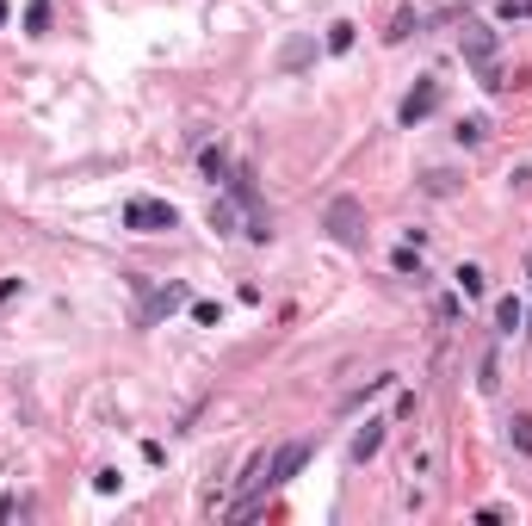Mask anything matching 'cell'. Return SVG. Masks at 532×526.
<instances>
[{
	"label": "cell",
	"instance_id": "5b68a950",
	"mask_svg": "<svg viewBox=\"0 0 532 526\" xmlns=\"http://www.w3.org/2000/svg\"><path fill=\"white\" fill-rule=\"evenodd\" d=\"M458 50H464V62H471V69H489V62H496V31L471 19V25H464V37H458Z\"/></svg>",
	"mask_w": 532,
	"mask_h": 526
},
{
	"label": "cell",
	"instance_id": "603a6c76",
	"mask_svg": "<svg viewBox=\"0 0 532 526\" xmlns=\"http://www.w3.org/2000/svg\"><path fill=\"white\" fill-rule=\"evenodd\" d=\"M527 272H532V261H527Z\"/></svg>",
	"mask_w": 532,
	"mask_h": 526
},
{
	"label": "cell",
	"instance_id": "8992f818",
	"mask_svg": "<svg viewBox=\"0 0 532 526\" xmlns=\"http://www.w3.org/2000/svg\"><path fill=\"white\" fill-rule=\"evenodd\" d=\"M384 427H391V421H384V415H372V421L353 433V465H366V458H378V452H384Z\"/></svg>",
	"mask_w": 532,
	"mask_h": 526
},
{
	"label": "cell",
	"instance_id": "cb8c5ba5",
	"mask_svg": "<svg viewBox=\"0 0 532 526\" xmlns=\"http://www.w3.org/2000/svg\"><path fill=\"white\" fill-rule=\"evenodd\" d=\"M527 335H532V328H527Z\"/></svg>",
	"mask_w": 532,
	"mask_h": 526
},
{
	"label": "cell",
	"instance_id": "e0dca14e",
	"mask_svg": "<svg viewBox=\"0 0 532 526\" xmlns=\"http://www.w3.org/2000/svg\"><path fill=\"white\" fill-rule=\"evenodd\" d=\"M211 230H217V236H230V230H236V211H230V198H217V205H211Z\"/></svg>",
	"mask_w": 532,
	"mask_h": 526
},
{
	"label": "cell",
	"instance_id": "44dd1931",
	"mask_svg": "<svg viewBox=\"0 0 532 526\" xmlns=\"http://www.w3.org/2000/svg\"><path fill=\"white\" fill-rule=\"evenodd\" d=\"M502 19H532V0H502Z\"/></svg>",
	"mask_w": 532,
	"mask_h": 526
},
{
	"label": "cell",
	"instance_id": "7402d4cb",
	"mask_svg": "<svg viewBox=\"0 0 532 526\" xmlns=\"http://www.w3.org/2000/svg\"><path fill=\"white\" fill-rule=\"evenodd\" d=\"M19 297V279H0V303H12Z\"/></svg>",
	"mask_w": 532,
	"mask_h": 526
},
{
	"label": "cell",
	"instance_id": "2e32d148",
	"mask_svg": "<svg viewBox=\"0 0 532 526\" xmlns=\"http://www.w3.org/2000/svg\"><path fill=\"white\" fill-rule=\"evenodd\" d=\"M458 142H464V149H477V142H483V136H489V125H483V118H464V125H458Z\"/></svg>",
	"mask_w": 532,
	"mask_h": 526
},
{
	"label": "cell",
	"instance_id": "7c38bea8",
	"mask_svg": "<svg viewBox=\"0 0 532 526\" xmlns=\"http://www.w3.org/2000/svg\"><path fill=\"white\" fill-rule=\"evenodd\" d=\"M198 167H205V174H211V180H223V186H230V174H236V167H230V155H223V149H205V155H198Z\"/></svg>",
	"mask_w": 532,
	"mask_h": 526
},
{
	"label": "cell",
	"instance_id": "d6986e66",
	"mask_svg": "<svg viewBox=\"0 0 532 526\" xmlns=\"http://www.w3.org/2000/svg\"><path fill=\"white\" fill-rule=\"evenodd\" d=\"M391 266H397V272H415V279H421V248H397V255H391Z\"/></svg>",
	"mask_w": 532,
	"mask_h": 526
},
{
	"label": "cell",
	"instance_id": "6da1fadb",
	"mask_svg": "<svg viewBox=\"0 0 532 526\" xmlns=\"http://www.w3.org/2000/svg\"><path fill=\"white\" fill-rule=\"evenodd\" d=\"M322 230H328V242H341V248H366V205L359 198H328V211H322Z\"/></svg>",
	"mask_w": 532,
	"mask_h": 526
},
{
	"label": "cell",
	"instance_id": "5bb4252c",
	"mask_svg": "<svg viewBox=\"0 0 532 526\" xmlns=\"http://www.w3.org/2000/svg\"><path fill=\"white\" fill-rule=\"evenodd\" d=\"M25 31H31V37L50 31V0H31V6H25Z\"/></svg>",
	"mask_w": 532,
	"mask_h": 526
},
{
	"label": "cell",
	"instance_id": "ba28073f",
	"mask_svg": "<svg viewBox=\"0 0 532 526\" xmlns=\"http://www.w3.org/2000/svg\"><path fill=\"white\" fill-rule=\"evenodd\" d=\"M303 62H316V37H291L278 50V69H303Z\"/></svg>",
	"mask_w": 532,
	"mask_h": 526
},
{
	"label": "cell",
	"instance_id": "9c48e42d",
	"mask_svg": "<svg viewBox=\"0 0 532 526\" xmlns=\"http://www.w3.org/2000/svg\"><path fill=\"white\" fill-rule=\"evenodd\" d=\"M353 37H359V25H353V19H335V25H328V50H335V56H347V50H353Z\"/></svg>",
	"mask_w": 532,
	"mask_h": 526
},
{
	"label": "cell",
	"instance_id": "8fae6325",
	"mask_svg": "<svg viewBox=\"0 0 532 526\" xmlns=\"http://www.w3.org/2000/svg\"><path fill=\"white\" fill-rule=\"evenodd\" d=\"M520 322H527V310H520V297H502V303H496V328H502V335H514Z\"/></svg>",
	"mask_w": 532,
	"mask_h": 526
},
{
	"label": "cell",
	"instance_id": "ac0fdd59",
	"mask_svg": "<svg viewBox=\"0 0 532 526\" xmlns=\"http://www.w3.org/2000/svg\"><path fill=\"white\" fill-rule=\"evenodd\" d=\"M508 433H514V446L532 458V415H514V421H508Z\"/></svg>",
	"mask_w": 532,
	"mask_h": 526
},
{
	"label": "cell",
	"instance_id": "7a4b0ae2",
	"mask_svg": "<svg viewBox=\"0 0 532 526\" xmlns=\"http://www.w3.org/2000/svg\"><path fill=\"white\" fill-rule=\"evenodd\" d=\"M173 223H180V211H173L167 198H131V205H125V230L155 236V230H173Z\"/></svg>",
	"mask_w": 532,
	"mask_h": 526
},
{
	"label": "cell",
	"instance_id": "4fadbf2b",
	"mask_svg": "<svg viewBox=\"0 0 532 526\" xmlns=\"http://www.w3.org/2000/svg\"><path fill=\"white\" fill-rule=\"evenodd\" d=\"M452 279H458V291H464V297H483V266H458V272H452Z\"/></svg>",
	"mask_w": 532,
	"mask_h": 526
},
{
	"label": "cell",
	"instance_id": "30bf717a",
	"mask_svg": "<svg viewBox=\"0 0 532 526\" xmlns=\"http://www.w3.org/2000/svg\"><path fill=\"white\" fill-rule=\"evenodd\" d=\"M186 303V285H161L155 297H149V316H167V310H180Z\"/></svg>",
	"mask_w": 532,
	"mask_h": 526
},
{
	"label": "cell",
	"instance_id": "9a60e30c",
	"mask_svg": "<svg viewBox=\"0 0 532 526\" xmlns=\"http://www.w3.org/2000/svg\"><path fill=\"white\" fill-rule=\"evenodd\" d=\"M415 25H421V12H408V6H402L397 19H391V31H384V37H391V44H402V37H408Z\"/></svg>",
	"mask_w": 532,
	"mask_h": 526
},
{
	"label": "cell",
	"instance_id": "277c9868",
	"mask_svg": "<svg viewBox=\"0 0 532 526\" xmlns=\"http://www.w3.org/2000/svg\"><path fill=\"white\" fill-rule=\"evenodd\" d=\"M433 106H439V81H433V75H421V81L408 87V100L397 106V118L408 125V131H415L421 118H433Z\"/></svg>",
	"mask_w": 532,
	"mask_h": 526
},
{
	"label": "cell",
	"instance_id": "52a82bcc",
	"mask_svg": "<svg viewBox=\"0 0 532 526\" xmlns=\"http://www.w3.org/2000/svg\"><path fill=\"white\" fill-rule=\"evenodd\" d=\"M458 186H464V174H452V167H427V174H421V192H427V198H452Z\"/></svg>",
	"mask_w": 532,
	"mask_h": 526
},
{
	"label": "cell",
	"instance_id": "3957f363",
	"mask_svg": "<svg viewBox=\"0 0 532 526\" xmlns=\"http://www.w3.org/2000/svg\"><path fill=\"white\" fill-rule=\"evenodd\" d=\"M303 465H310V440H285V446L266 458V490H285Z\"/></svg>",
	"mask_w": 532,
	"mask_h": 526
},
{
	"label": "cell",
	"instance_id": "ffe728a7",
	"mask_svg": "<svg viewBox=\"0 0 532 526\" xmlns=\"http://www.w3.org/2000/svg\"><path fill=\"white\" fill-rule=\"evenodd\" d=\"M217 316H223L217 303H192V322H205V328H217Z\"/></svg>",
	"mask_w": 532,
	"mask_h": 526
}]
</instances>
